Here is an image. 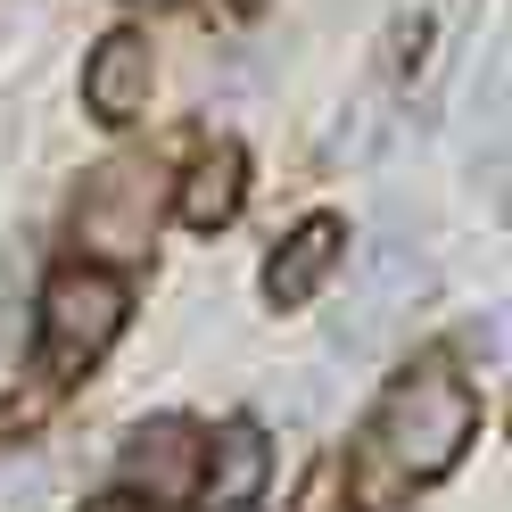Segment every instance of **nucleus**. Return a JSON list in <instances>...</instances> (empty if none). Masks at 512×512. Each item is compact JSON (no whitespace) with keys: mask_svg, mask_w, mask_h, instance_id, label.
Returning <instances> with one entry per match:
<instances>
[{"mask_svg":"<svg viewBox=\"0 0 512 512\" xmlns=\"http://www.w3.org/2000/svg\"><path fill=\"white\" fill-rule=\"evenodd\" d=\"M265 479H273V446L256 422H232L207 455H199V504L207 512H248L256 496H265Z\"/></svg>","mask_w":512,"mask_h":512,"instance_id":"6","label":"nucleus"},{"mask_svg":"<svg viewBox=\"0 0 512 512\" xmlns=\"http://www.w3.org/2000/svg\"><path fill=\"white\" fill-rule=\"evenodd\" d=\"M149 42L141 34H108L100 50H91V67H83V108L100 116V124H133L149 108Z\"/></svg>","mask_w":512,"mask_h":512,"instance_id":"7","label":"nucleus"},{"mask_svg":"<svg viewBox=\"0 0 512 512\" xmlns=\"http://www.w3.org/2000/svg\"><path fill=\"white\" fill-rule=\"evenodd\" d=\"M157 174L149 157H116L83 182V207H75V232L83 248H108V256H141L149 248V223H157Z\"/></svg>","mask_w":512,"mask_h":512,"instance_id":"3","label":"nucleus"},{"mask_svg":"<svg viewBox=\"0 0 512 512\" xmlns=\"http://www.w3.org/2000/svg\"><path fill=\"white\" fill-rule=\"evenodd\" d=\"M133 9H182V0H133Z\"/></svg>","mask_w":512,"mask_h":512,"instance_id":"12","label":"nucleus"},{"mask_svg":"<svg viewBox=\"0 0 512 512\" xmlns=\"http://www.w3.org/2000/svg\"><path fill=\"white\" fill-rule=\"evenodd\" d=\"M339 248H347V232H339V223H331V215H306L298 232L273 248V265H265V298H273V306H306V298L331 281Z\"/></svg>","mask_w":512,"mask_h":512,"instance_id":"8","label":"nucleus"},{"mask_svg":"<svg viewBox=\"0 0 512 512\" xmlns=\"http://www.w3.org/2000/svg\"><path fill=\"white\" fill-rule=\"evenodd\" d=\"M471 430H479V397L446 364H413L405 380H389L364 446H372V463L389 479H438V471H455Z\"/></svg>","mask_w":512,"mask_h":512,"instance_id":"1","label":"nucleus"},{"mask_svg":"<svg viewBox=\"0 0 512 512\" xmlns=\"http://www.w3.org/2000/svg\"><path fill=\"white\" fill-rule=\"evenodd\" d=\"M430 281V265L405 240H372L356 265V323H339V347H372L380 331L397 323V306H413V290Z\"/></svg>","mask_w":512,"mask_h":512,"instance_id":"5","label":"nucleus"},{"mask_svg":"<svg viewBox=\"0 0 512 512\" xmlns=\"http://www.w3.org/2000/svg\"><path fill=\"white\" fill-rule=\"evenodd\" d=\"M290 512H347V471H339V463H314V471L298 479Z\"/></svg>","mask_w":512,"mask_h":512,"instance_id":"10","label":"nucleus"},{"mask_svg":"<svg viewBox=\"0 0 512 512\" xmlns=\"http://www.w3.org/2000/svg\"><path fill=\"white\" fill-rule=\"evenodd\" d=\"M124 331V281L100 265H67L42 290V364L50 372H83L108 356V339Z\"/></svg>","mask_w":512,"mask_h":512,"instance_id":"2","label":"nucleus"},{"mask_svg":"<svg viewBox=\"0 0 512 512\" xmlns=\"http://www.w3.org/2000/svg\"><path fill=\"white\" fill-rule=\"evenodd\" d=\"M240 182H248V157L232 141H215L199 166H190V182H182V223L190 232H223V223L240 215Z\"/></svg>","mask_w":512,"mask_h":512,"instance_id":"9","label":"nucleus"},{"mask_svg":"<svg viewBox=\"0 0 512 512\" xmlns=\"http://www.w3.org/2000/svg\"><path fill=\"white\" fill-rule=\"evenodd\" d=\"M240 9H256V0H240Z\"/></svg>","mask_w":512,"mask_h":512,"instance_id":"13","label":"nucleus"},{"mask_svg":"<svg viewBox=\"0 0 512 512\" xmlns=\"http://www.w3.org/2000/svg\"><path fill=\"white\" fill-rule=\"evenodd\" d=\"M199 430L190 422H141L133 438H124V496H141L149 512H166V504H182V496H199Z\"/></svg>","mask_w":512,"mask_h":512,"instance_id":"4","label":"nucleus"},{"mask_svg":"<svg viewBox=\"0 0 512 512\" xmlns=\"http://www.w3.org/2000/svg\"><path fill=\"white\" fill-rule=\"evenodd\" d=\"M83 512H149V504H141V496H124V488H116V496H100V504H83Z\"/></svg>","mask_w":512,"mask_h":512,"instance_id":"11","label":"nucleus"}]
</instances>
